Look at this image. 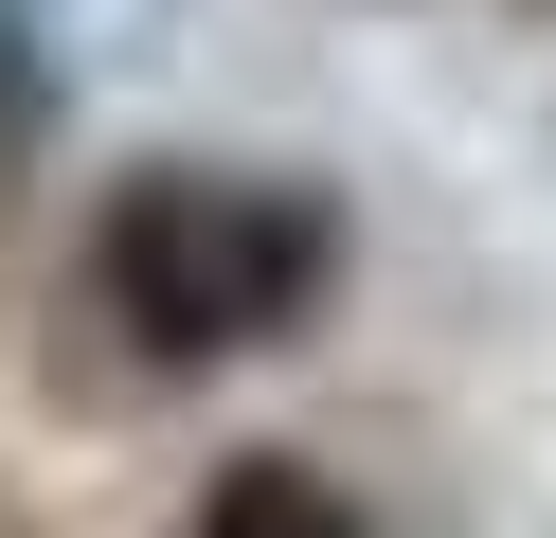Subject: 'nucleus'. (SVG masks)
I'll list each match as a JSON object with an SVG mask.
<instances>
[{
  "label": "nucleus",
  "mask_w": 556,
  "mask_h": 538,
  "mask_svg": "<svg viewBox=\"0 0 556 538\" xmlns=\"http://www.w3.org/2000/svg\"><path fill=\"white\" fill-rule=\"evenodd\" d=\"M90 287H109V323L144 359H233L269 341V323L324 287V198H288V179H216V162H162L109 198V234H90Z\"/></svg>",
  "instance_id": "obj_1"
},
{
  "label": "nucleus",
  "mask_w": 556,
  "mask_h": 538,
  "mask_svg": "<svg viewBox=\"0 0 556 538\" xmlns=\"http://www.w3.org/2000/svg\"><path fill=\"white\" fill-rule=\"evenodd\" d=\"M180 538H359V502L305 485V466H216V502H198Z\"/></svg>",
  "instance_id": "obj_2"
},
{
  "label": "nucleus",
  "mask_w": 556,
  "mask_h": 538,
  "mask_svg": "<svg viewBox=\"0 0 556 538\" xmlns=\"http://www.w3.org/2000/svg\"><path fill=\"white\" fill-rule=\"evenodd\" d=\"M0 143H18V72H0Z\"/></svg>",
  "instance_id": "obj_3"
}]
</instances>
